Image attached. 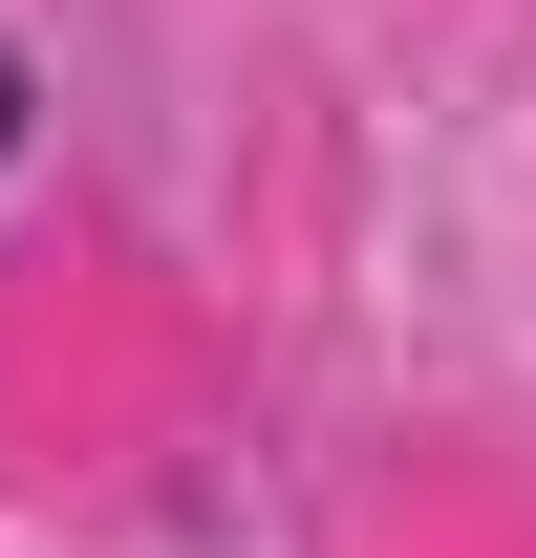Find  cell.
Listing matches in <instances>:
<instances>
[{
	"instance_id": "cell-1",
	"label": "cell",
	"mask_w": 536,
	"mask_h": 558,
	"mask_svg": "<svg viewBox=\"0 0 536 558\" xmlns=\"http://www.w3.org/2000/svg\"><path fill=\"white\" fill-rule=\"evenodd\" d=\"M0 172H22V65H0Z\"/></svg>"
}]
</instances>
